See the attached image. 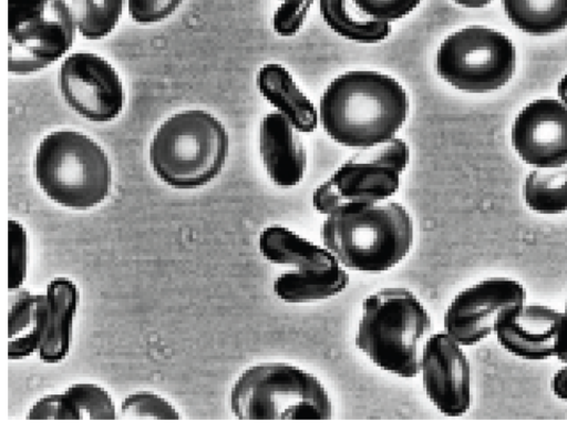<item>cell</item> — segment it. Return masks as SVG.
<instances>
[{
	"instance_id": "6da1fadb",
	"label": "cell",
	"mask_w": 567,
	"mask_h": 431,
	"mask_svg": "<svg viewBox=\"0 0 567 431\" xmlns=\"http://www.w3.org/2000/svg\"><path fill=\"white\" fill-rule=\"evenodd\" d=\"M409 99L403 86L377 71H349L324 90L319 119L326 133L348 147L385 143L405 122Z\"/></svg>"
},
{
	"instance_id": "7a4b0ae2",
	"label": "cell",
	"mask_w": 567,
	"mask_h": 431,
	"mask_svg": "<svg viewBox=\"0 0 567 431\" xmlns=\"http://www.w3.org/2000/svg\"><path fill=\"white\" fill-rule=\"evenodd\" d=\"M321 239L350 270L381 273L396 266L413 244V223L396 202L351 204L326 215Z\"/></svg>"
},
{
	"instance_id": "3957f363",
	"label": "cell",
	"mask_w": 567,
	"mask_h": 431,
	"mask_svg": "<svg viewBox=\"0 0 567 431\" xmlns=\"http://www.w3.org/2000/svg\"><path fill=\"white\" fill-rule=\"evenodd\" d=\"M431 326V317L414 293L403 287H385L362 301L354 341L380 369L414 378L420 373Z\"/></svg>"
},
{
	"instance_id": "277c9868",
	"label": "cell",
	"mask_w": 567,
	"mask_h": 431,
	"mask_svg": "<svg viewBox=\"0 0 567 431\" xmlns=\"http://www.w3.org/2000/svg\"><path fill=\"white\" fill-rule=\"evenodd\" d=\"M228 146V134L215 116L188 110L172 115L158 127L150 145V161L162 182L192 189L219 174Z\"/></svg>"
},
{
	"instance_id": "5b68a950",
	"label": "cell",
	"mask_w": 567,
	"mask_h": 431,
	"mask_svg": "<svg viewBox=\"0 0 567 431\" xmlns=\"http://www.w3.org/2000/svg\"><path fill=\"white\" fill-rule=\"evenodd\" d=\"M229 404L240 420H328L332 402L310 372L287 362L245 369L234 382Z\"/></svg>"
},
{
	"instance_id": "8992f818",
	"label": "cell",
	"mask_w": 567,
	"mask_h": 431,
	"mask_svg": "<svg viewBox=\"0 0 567 431\" xmlns=\"http://www.w3.org/2000/svg\"><path fill=\"white\" fill-rule=\"evenodd\" d=\"M34 176L51 201L80 211L102 203L112 183L105 152L76 131H55L41 141L34 156Z\"/></svg>"
},
{
	"instance_id": "52a82bcc",
	"label": "cell",
	"mask_w": 567,
	"mask_h": 431,
	"mask_svg": "<svg viewBox=\"0 0 567 431\" xmlns=\"http://www.w3.org/2000/svg\"><path fill=\"white\" fill-rule=\"evenodd\" d=\"M436 72L453 88L486 93L504 86L516 68V50L498 30L468 25L446 37L436 53Z\"/></svg>"
},
{
	"instance_id": "ba28073f",
	"label": "cell",
	"mask_w": 567,
	"mask_h": 431,
	"mask_svg": "<svg viewBox=\"0 0 567 431\" xmlns=\"http://www.w3.org/2000/svg\"><path fill=\"white\" fill-rule=\"evenodd\" d=\"M409 160V146L398 137L362 148L316 188L313 207L328 215L346 205L385 202L398 192Z\"/></svg>"
},
{
	"instance_id": "9c48e42d",
	"label": "cell",
	"mask_w": 567,
	"mask_h": 431,
	"mask_svg": "<svg viewBox=\"0 0 567 431\" xmlns=\"http://www.w3.org/2000/svg\"><path fill=\"white\" fill-rule=\"evenodd\" d=\"M75 29L65 0H8L9 72L29 74L58 61Z\"/></svg>"
},
{
	"instance_id": "30bf717a",
	"label": "cell",
	"mask_w": 567,
	"mask_h": 431,
	"mask_svg": "<svg viewBox=\"0 0 567 431\" xmlns=\"http://www.w3.org/2000/svg\"><path fill=\"white\" fill-rule=\"evenodd\" d=\"M527 300L525 286L508 276H489L458 291L443 317V330L463 347L494 332L499 315Z\"/></svg>"
},
{
	"instance_id": "8fae6325",
	"label": "cell",
	"mask_w": 567,
	"mask_h": 431,
	"mask_svg": "<svg viewBox=\"0 0 567 431\" xmlns=\"http://www.w3.org/2000/svg\"><path fill=\"white\" fill-rule=\"evenodd\" d=\"M58 83L66 104L89 121H112L123 109L122 81L97 54L76 52L66 57L59 69Z\"/></svg>"
},
{
	"instance_id": "7c38bea8",
	"label": "cell",
	"mask_w": 567,
	"mask_h": 431,
	"mask_svg": "<svg viewBox=\"0 0 567 431\" xmlns=\"http://www.w3.org/2000/svg\"><path fill=\"white\" fill-rule=\"evenodd\" d=\"M463 348L443 330L431 335L422 350L420 372L424 391L445 417H462L471 408V366Z\"/></svg>"
},
{
	"instance_id": "4fadbf2b",
	"label": "cell",
	"mask_w": 567,
	"mask_h": 431,
	"mask_svg": "<svg viewBox=\"0 0 567 431\" xmlns=\"http://www.w3.org/2000/svg\"><path fill=\"white\" fill-rule=\"evenodd\" d=\"M512 144L536 168L567 164V105L549 98L528 103L513 122Z\"/></svg>"
},
{
	"instance_id": "5bb4252c",
	"label": "cell",
	"mask_w": 567,
	"mask_h": 431,
	"mask_svg": "<svg viewBox=\"0 0 567 431\" xmlns=\"http://www.w3.org/2000/svg\"><path fill=\"white\" fill-rule=\"evenodd\" d=\"M560 310L527 300L504 310L494 327L497 343L509 355L526 361L554 357Z\"/></svg>"
},
{
	"instance_id": "9a60e30c",
	"label": "cell",
	"mask_w": 567,
	"mask_h": 431,
	"mask_svg": "<svg viewBox=\"0 0 567 431\" xmlns=\"http://www.w3.org/2000/svg\"><path fill=\"white\" fill-rule=\"evenodd\" d=\"M295 126L279 112L268 113L259 127V153L271 182L292 187L307 170V151Z\"/></svg>"
},
{
	"instance_id": "2e32d148",
	"label": "cell",
	"mask_w": 567,
	"mask_h": 431,
	"mask_svg": "<svg viewBox=\"0 0 567 431\" xmlns=\"http://www.w3.org/2000/svg\"><path fill=\"white\" fill-rule=\"evenodd\" d=\"M47 321L38 355L44 363H59L69 355L73 320L79 304V290L73 280L54 277L45 289Z\"/></svg>"
},
{
	"instance_id": "e0dca14e",
	"label": "cell",
	"mask_w": 567,
	"mask_h": 431,
	"mask_svg": "<svg viewBox=\"0 0 567 431\" xmlns=\"http://www.w3.org/2000/svg\"><path fill=\"white\" fill-rule=\"evenodd\" d=\"M258 247L260 254L271 264L287 265L298 273L342 266L328 248L280 225L264 228L259 235Z\"/></svg>"
},
{
	"instance_id": "ac0fdd59",
	"label": "cell",
	"mask_w": 567,
	"mask_h": 431,
	"mask_svg": "<svg viewBox=\"0 0 567 431\" xmlns=\"http://www.w3.org/2000/svg\"><path fill=\"white\" fill-rule=\"evenodd\" d=\"M257 86L262 96L281 113L298 132H313L318 113L312 102L301 92L291 74L281 64L260 68Z\"/></svg>"
},
{
	"instance_id": "d6986e66",
	"label": "cell",
	"mask_w": 567,
	"mask_h": 431,
	"mask_svg": "<svg viewBox=\"0 0 567 431\" xmlns=\"http://www.w3.org/2000/svg\"><path fill=\"white\" fill-rule=\"evenodd\" d=\"M47 321L45 294L20 290L10 298L8 358L21 360L39 351Z\"/></svg>"
},
{
	"instance_id": "ffe728a7",
	"label": "cell",
	"mask_w": 567,
	"mask_h": 431,
	"mask_svg": "<svg viewBox=\"0 0 567 431\" xmlns=\"http://www.w3.org/2000/svg\"><path fill=\"white\" fill-rule=\"evenodd\" d=\"M349 280V274L343 266L310 273L289 269L275 279L272 289L285 302L303 304L326 300L341 294Z\"/></svg>"
},
{
	"instance_id": "44dd1931",
	"label": "cell",
	"mask_w": 567,
	"mask_h": 431,
	"mask_svg": "<svg viewBox=\"0 0 567 431\" xmlns=\"http://www.w3.org/2000/svg\"><path fill=\"white\" fill-rule=\"evenodd\" d=\"M513 25L535 37H544L567 28V0H502Z\"/></svg>"
},
{
	"instance_id": "7402d4cb",
	"label": "cell",
	"mask_w": 567,
	"mask_h": 431,
	"mask_svg": "<svg viewBox=\"0 0 567 431\" xmlns=\"http://www.w3.org/2000/svg\"><path fill=\"white\" fill-rule=\"evenodd\" d=\"M523 196L527 207L537 214L567 212V164L533 170L525 178Z\"/></svg>"
},
{
	"instance_id": "603a6c76",
	"label": "cell",
	"mask_w": 567,
	"mask_h": 431,
	"mask_svg": "<svg viewBox=\"0 0 567 431\" xmlns=\"http://www.w3.org/2000/svg\"><path fill=\"white\" fill-rule=\"evenodd\" d=\"M319 9L327 25L338 35L358 43H378L391 32L390 22L358 20L350 14L347 0H319Z\"/></svg>"
},
{
	"instance_id": "cb8c5ba5",
	"label": "cell",
	"mask_w": 567,
	"mask_h": 431,
	"mask_svg": "<svg viewBox=\"0 0 567 431\" xmlns=\"http://www.w3.org/2000/svg\"><path fill=\"white\" fill-rule=\"evenodd\" d=\"M64 420H113L115 406L110 393L92 382H76L62 393Z\"/></svg>"
},
{
	"instance_id": "d4e9b609",
	"label": "cell",
	"mask_w": 567,
	"mask_h": 431,
	"mask_svg": "<svg viewBox=\"0 0 567 431\" xmlns=\"http://www.w3.org/2000/svg\"><path fill=\"white\" fill-rule=\"evenodd\" d=\"M125 0H71L76 29L89 40L106 37L117 24Z\"/></svg>"
},
{
	"instance_id": "484cf974",
	"label": "cell",
	"mask_w": 567,
	"mask_h": 431,
	"mask_svg": "<svg viewBox=\"0 0 567 431\" xmlns=\"http://www.w3.org/2000/svg\"><path fill=\"white\" fill-rule=\"evenodd\" d=\"M120 412L125 418L181 419V414L168 400L150 391L128 394L122 401Z\"/></svg>"
},
{
	"instance_id": "4316f807",
	"label": "cell",
	"mask_w": 567,
	"mask_h": 431,
	"mask_svg": "<svg viewBox=\"0 0 567 431\" xmlns=\"http://www.w3.org/2000/svg\"><path fill=\"white\" fill-rule=\"evenodd\" d=\"M9 269L8 288L18 290L27 277L28 236L24 227L18 220L10 219L8 224Z\"/></svg>"
},
{
	"instance_id": "83f0119b",
	"label": "cell",
	"mask_w": 567,
	"mask_h": 431,
	"mask_svg": "<svg viewBox=\"0 0 567 431\" xmlns=\"http://www.w3.org/2000/svg\"><path fill=\"white\" fill-rule=\"evenodd\" d=\"M422 0H351L354 7L372 20L392 22L411 13Z\"/></svg>"
},
{
	"instance_id": "f1b7e54d",
	"label": "cell",
	"mask_w": 567,
	"mask_h": 431,
	"mask_svg": "<svg viewBox=\"0 0 567 431\" xmlns=\"http://www.w3.org/2000/svg\"><path fill=\"white\" fill-rule=\"evenodd\" d=\"M272 17V27L281 37H292L302 27L315 0H280Z\"/></svg>"
},
{
	"instance_id": "f546056e",
	"label": "cell",
	"mask_w": 567,
	"mask_h": 431,
	"mask_svg": "<svg viewBox=\"0 0 567 431\" xmlns=\"http://www.w3.org/2000/svg\"><path fill=\"white\" fill-rule=\"evenodd\" d=\"M184 0H126L130 17L137 23L159 22L171 16Z\"/></svg>"
},
{
	"instance_id": "4dcf8cb0",
	"label": "cell",
	"mask_w": 567,
	"mask_h": 431,
	"mask_svg": "<svg viewBox=\"0 0 567 431\" xmlns=\"http://www.w3.org/2000/svg\"><path fill=\"white\" fill-rule=\"evenodd\" d=\"M29 420H64L62 393H50L38 399L29 409Z\"/></svg>"
},
{
	"instance_id": "1f68e13d",
	"label": "cell",
	"mask_w": 567,
	"mask_h": 431,
	"mask_svg": "<svg viewBox=\"0 0 567 431\" xmlns=\"http://www.w3.org/2000/svg\"><path fill=\"white\" fill-rule=\"evenodd\" d=\"M554 358L561 365L567 363V298L557 324Z\"/></svg>"
},
{
	"instance_id": "d6a6232c",
	"label": "cell",
	"mask_w": 567,
	"mask_h": 431,
	"mask_svg": "<svg viewBox=\"0 0 567 431\" xmlns=\"http://www.w3.org/2000/svg\"><path fill=\"white\" fill-rule=\"evenodd\" d=\"M550 390L553 394L563 401H567V363H563L550 379Z\"/></svg>"
},
{
	"instance_id": "836d02e7",
	"label": "cell",
	"mask_w": 567,
	"mask_h": 431,
	"mask_svg": "<svg viewBox=\"0 0 567 431\" xmlns=\"http://www.w3.org/2000/svg\"><path fill=\"white\" fill-rule=\"evenodd\" d=\"M456 4L465 8H483L489 4L493 0H453Z\"/></svg>"
},
{
	"instance_id": "e575fe53",
	"label": "cell",
	"mask_w": 567,
	"mask_h": 431,
	"mask_svg": "<svg viewBox=\"0 0 567 431\" xmlns=\"http://www.w3.org/2000/svg\"><path fill=\"white\" fill-rule=\"evenodd\" d=\"M557 92L560 100L567 105V73L559 80Z\"/></svg>"
}]
</instances>
